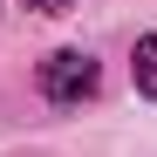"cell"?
I'll list each match as a JSON object with an SVG mask.
<instances>
[{
  "label": "cell",
  "mask_w": 157,
  "mask_h": 157,
  "mask_svg": "<svg viewBox=\"0 0 157 157\" xmlns=\"http://www.w3.org/2000/svg\"><path fill=\"white\" fill-rule=\"evenodd\" d=\"M130 75H137V96L157 102V34H137V48H130Z\"/></svg>",
  "instance_id": "obj_2"
},
{
  "label": "cell",
  "mask_w": 157,
  "mask_h": 157,
  "mask_svg": "<svg viewBox=\"0 0 157 157\" xmlns=\"http://www.w3.org/2000/svg\"><path fill=\"white\" fill-rule=\"evenodd\" d=\"M21 7H34V14H68L75 0H21Z\"/></svg>",
  "instance_id": "obj_3"
},
{
  "label": "cell",
  "mask_w": 157,
  "mask_h": 157,
  "mask_svg": "<svg viewBox=\"0 0 157 157\" xmlns=\"http://www.w3.org/2000/svg\"><path fill=\"white\" fill-rule=\"evenodd\" d=\"M34 89L55 102V109H82V102L102 89V68H96L89 48H55V55L34 68Z\"/></svg>",
  "instance_id": "obj_1"
}]
</instances>
